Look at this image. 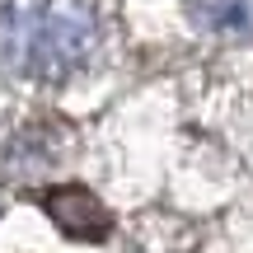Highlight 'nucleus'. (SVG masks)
<instances>
[{"instance_id":"f257e3e1","label":"nucleus","mask_w":253,"mask_h":253,"mask_svg":"<svg viewBox=\"0 0 253 253\" xmlns=\"http://www.w3.org/2000/svg\"><path fill=\"white\" fill-rule=\"evenodd\" d=\"M99 47L94 0H0V61L24 80L56 84Z\"/></svg>"},{"instance_id":"f03ea898","label":"nucleus","mask_w":253,"mask_h":253,"mask_svg":"<svg viewBox=\"0 0 253 253\" xmlns=\"http://www.w3.org/2000/svg\"><path fill=\"white\" fill-rule=\"evenodd\" d=\"M42 207L71 239H108V230H113L108 207H103L89 188H80V183H66V188L42 192Z\"/></svg>"}]
</instances>
